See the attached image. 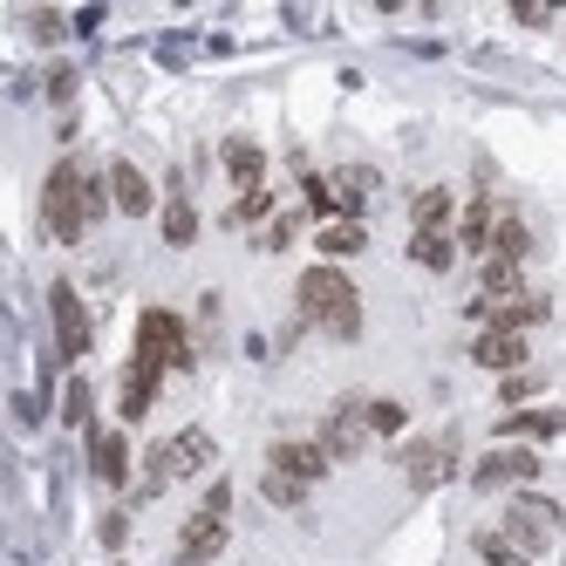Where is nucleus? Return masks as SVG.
I'll use <instances>...</instances> for the list:
<instances>
[{"mask_svg":"<svg viewBox=\"0 0 566 566\" xmlns=\"http://www.w3.org/2000/svg\"><path fill=\"white\" fill-rule=\"evenodd\" d=\"M103 212H109V178H96L90 165L62 157V165L49 171V185H42V232L55 239V247H75V239H90V226Z\"/></svg>","mask_w":566,"mask_h":566,"instance_id":"nucleus-1","label":"nucleus"},{"mask_svg":"<svg viewBox=\"0 0 566 566\" xmlns=\"http://www.w3.org/2000/svg\"><path fill=\"white\" fill-rule=\"evenodd\" d=\"M301 321L307 328H321V335H335V342H355L361 335V294H355V280L342 273V266H307L301 273Z\"/></svg>","mask_w":566,"mask_h":566,"instance_id":"nucleus-2","label":"nucleus"},{"mask_svg":"<svg viewBox=\"0 0 566 566\" xmlns=\"http://www.w3.org/2000/svg\"><path fill=\"white\" fill-rule=\"evenodd\" d=\"M212 464V430H178V437H165V443H150V458H144V492H165L171 478H198Z\"/></svg>","mask_w":566,"mask_h":566,"instance_id":"nucleus-3","label":"nucleus"},{"mask_svg":"<svg viewBox=\"0 0 566 566\" xmlns=\"http://www.w3.org/2000/svg\"><path fill=\"white\" fill-rule=\"evenodd\" d=\"M499 533L533 559V553H546V539H559L566 533V505H553V499H539V492H518L512 505H505V525Z\"/></svg>","mask_w":566,"mask_h":566,"instance_id":"nucleus-4","label":"nucleus"},{"mask_svg":"<svg viewBox=\"0 0 566 566\" xmlns=\"http://www.w3.org/2000/svg\"><path fill=\"white\" fill-rule=\"evenodd\" d=\"M137 361H157V369H191L185 321L171 307H144V321H137Z\"/></svg>","mask_w":566,"mask_h":566,"instance_id":"nucleus-5","label":"nucleus"},{"mask_svg":"<svg viewBox=\"0 0 566 566\" xmlns=\"http://www.w3.org/2000/svg\"><path fill=\"white\" fill-rule=\"evenodd\" d=\"M451 471H458V437H417V443H402V478H410L417 492H437Z\"/></svg>","mask_w":566,"mask_h":566,"instance_id":"nucleus-6","label":"nucleus"},{"mask_svg":"<svg viewBox=\"0 0 566 566\" xmlns=\"http://www.w3.org/2000/svg\"><path fill=\"white\" fill-rule=\"evenodd\" d=\"M49 314H55V348H62V361H83L90 355V314H83V301H75L69 280H55V287H49Z\"/></svg>","mask_w":566,"mask_h":566,"instance_id":"nucleus-7","label":"nucleus"},{"mask_svg":"<svg viewBox=\"0 0 566 566\" xmlns=\"http://www.w3.org/2000/svg\"><path fill=\"white\" fill-rule=\"evenodd\" d=\"M314 443H321V451H328L335 464H342V458H355L361 443H369V402H361V396L335 402V417L321 423V437H314Z\"/></svg>","mask_w":566,"mask_h":566,"instance_id":"nucleus-8","label":"nucleus"},{"mask_svg":"<svg viewBox=\"0 0 566 566\" xmlns=\"http://www.w3.org/2000/svg\"><path fill=\"white\" fill-rule=\"evenodd\" d=\"M533 478H539V451H525V443H505V451H492V458L471 464L478 492H499V484H533Z\"/></svg>","mask_w":566,"mask_h":566,"instance_id":"nucleus-9","label":"nucleus"},{"mask_svg":"<svg viewBox=\"0 0 566 566\" xmlns=\"http://www.w3.org/2000/svg\"><path fill=\"white\" fill-rule=\"evenodd\" d=\"M328 451H321V443H301V437H280L273 443V451H266V471H280V478H294V484H307V492H314V484L321 478H328Z\"/></svg>","mask_w":566,"mask_h":566,"instance_id":"nucleus-10","label":"nucleus"},{"mask_svg":"<svg viewBox=\"0 0 566 566\" xmlns=\"http://www.w3.org/2000/svg\"><path fill=\"white\" fill-rule=\"evenodd\" d=\"M226 553V518L219 512H191L178 533V566H212Z\"/></svg>","mask_w":566,"mask_h":566,"instance_id":"nucleus-11","label":"nucleus"},{"mask_svg":"<svg viewBox=\"0 0 566 566\" xmlns=\"http://www.w3.org/2000/svg\"><path fill=\"white\" fill-rule=\"evenodd\" d=\"M109 206L124 212V219H150V206H157L150 178H144L137 165H124V157H116V165H109Z\"/></svg>","mask_w":566,"mask_h":566,"instance_id":"nucleus-12","label":"nucleus"},{"mask_svg":"<svg viewBox=\"0 0 566 566\" xmlns=\"http://www.w3.org/2000/svg\"><path fill=\"white\" fill-rule=\"evenodd\" d=\"M90 471L109 484V492H124V478H130V443L116 437V430H90Z\"/></svg>","mask_w":566,"mask_h":566,"instance_id":"nucleus-13","label":"nucleus"},{"mask_svg":"<svg viewBox=\"0 0 566 566\" xmlns=\"http://www.w3.org/2000/svg\"><path fill=\"white\" fill-rule=\"evenodd\" d=\"M219 157H226V178L239 185V198H247V191H266V150H260L253 137H232Z\"/></svg>","mask_w":566,"mask_h":566,"instance_id":"nucleus-14","label":"nucleus"},{"mask_svg":"<svg viewBox=\"0 0 566 566\" xmlns=\"http://www.w3.org/2000/svg\"><path fill=\"white\" fill-rule=\"evenodd\" d=\"M471 361H478V369H518V361H525V335L484 328V335L471 342Z\"/></svg>","mask_w":566,"mask_h":566,"instance_id":"nucleus-15","label":"nucleus"},{"mask_svg":"<svg viewBox=\"0 0 566 566\" xmlns=\"http://www.w3.org/2000/svg\"><path fill=\"white\" fill-rule=\"evenodd\" d=\"M157 382H165V369H157V361H137L130 355V369H124V417L137 423L150 402H157Z\"/></svg>","mask_w":566,"mask_h":566,"instance_id":"nucleus-16","label":"nucleus"},{"mask_svg":"<svg viewBox=\"0 0 566 566\" xmlns=\"http://www.w3.org/2000/svg\"><path fill=\"white\" fill-rule=\"evenodd\" d=\"M451 212H458V206H451V191H443V185H423V191L410 198V226H417V232H451Z\"/></svg>","mask_w":566,"mask_h":566,"instance_id":"nucleus-17","label":"nucleus"},{"mask_svg":"<svg viewBox=\"0 0 566 566\" xmlns=\"http://www.w3.org/2000/svg\"><path fill=\"white\" fill-rule=\"evenodd\" d=\"M492 232H499L492 198H471V206H464V219H458V247H471V253H492Z\"/></svg>","mask_w":566,"mask_h":566,"instance_id":"nucleus-18","label":"nucleus"},{"mask_svg":"<svg viewBox=\"0 0 566 566\" xmlns=\"http://www.w3.org/2000/svg\"><path fill=\"white\" fill-rule=\"evenodd\" d=\"M478 314H492V328H505V335H525L533 321H546V294H518L505 307H478Z\"/></svg>","mask_w":566,"mask_h":566,"instance_id":"nucleus-19","label":"nucleus"},{"mask_svg":"<svg viewBox=\"0 0 566 566\" xmlns=\"http://www.w3.org/2000/svg\"><path fill=\"white\" fill-rule=\"evenodd\" d=\"M410 260L430 266V273H451V260H458V232H410Z\"/></svg>","mask_w":566,"mask_h":566,"instance_id":"nucleus-20","label":"nucleus"},{"mask_svg":"<svg viewBox=\"0 0 566 566\" xmlns=\"http://www.w3.org/2000/svg\"><path fill=\"white\" fill-rule=\"evenodd\" d=\"M499 430H505V437H533V443H546V437L566 430V410H512Z\"/></svg>","mask_w":566,"mask_h":566,"instance_id":"nucleus-21","label":"nucleus"},{"mask_svg":"<svg viewBox=\"0 0 566 566\" xmlns=\"http://www.w3.org/2000/svg\"><path fill=\"white\" fill-rule=\"evenodd\" d=\"M525 253H533V232H525V219H499V232H492V253H484V260H505V266H518Z\"/></svg>","mask_w":566,"mask_h":566,"instance_id":"nucleus-22","label":"nucleus"},{"mask_svg":"<svg viewBox=\"0 0 566 566\" xmlns=\"http://www.w3.org/2000/svg\"><path fill=\"white\" fill-rule=\"evenodd\" d=\"M314 239H321V253H328V260H348V253H361V247H369V232H361L355 219H335V226H321Z\"/></svg>","mask_w":566,"mask_h":566,"instance_id":"nucleus-23","label":"nucleus"},{"mask_svg":"<svg viewBox=\"0 0 566 566\" xmlns=\"http://www.w3.org/2000/svg\"><path fill=\"white\" fill-rule=\"evenodd\" d=\"M471 546H478V559H484V566H533V559H525V553L505 539V533H492V525H484V533H478Z\"/></svg>","mask_w":566,"mask_h":566,"instance_id":"nucleus-24","label":"nucleus"},{"mask_svg":"<svg viewBox=\"0 0 566 566\" xmlns=\"http://www.w3.org/2000/svg\"><path fill=\"white\" fill-rule=\"evenodd\" d=\"M191 239H198V212L185 206V198H171L165 206V247H191Z\"/></svg>","mask_w":566,"mask_h":566,"instance_id":"nucleus-25","label":"nucleus"},{"mask_svg":"<svg viewBox=\"0 0 566 566\" xmlns=\"http://www.w3.org/2000/svg\"><path fill=\"white\" fill-rule=\"evenodd\" d=\"M260 492H266V505H287V512H294V505H307V484L280 478V471H266V478H260Z\"/></svg>","mask_w":566,"mask_h":566,"instance_id":"nucleus-26","label":"nucleus"},{"mask_svg":"<svg viewBox=\"0 0 566 566\" xmlns=\"http://www.w3.org/2000/svg\"><path fill=\"white\" fill-rule=\"evenodd\" d=\"M266 212H273V191H247V198L232 206V219H226V226H260Z\"/></svg>","mask_w":566,"mask_h":566,"instance_id":"nucleus-27","label":"nucleus"},{"mask_svg":"<svg viewBox=\"0 0 566 566\" xmlns=\"http://www.w3.org/2000/svg\"><path fill=\"white\" fill-rule=\"evenodd\" d=\"M402 423H410V417H402V402H369V437H396Z\"/></svg>","mask_w":566,"mask_h":566,"instance_id":"nucleus-28","label":"nucleus"},{"mask_svg":"<svg viewBox=\"0 0 566 566\" xmlns=\"http://www.w3.org/2000/svg\"><path fill=\"white\" fill-rule=\"evenodd\" d=\"M62 417L90 430V382H69V402H62Z\"/></svg>","mask_w":566,"mask_h":566,"instance_id":"nucleus-29","label":"nucleus"},{"mask_svg":"<svg viewBox=\"0 0 566 566\" xmlns=\"http://www.w3.org/2000/svg\"><path fill=\"white\" fill-rule=\"evenodd\" d=\"M198 512H219V518H232V484L219 478V484H212V492H206V499H198Z\"/></svg>","mask_w":566,"mask_h":566,"instance_id":"nucleus-30","label":"nucleus"},{"mask_svg":"<svg viewBox=\"0 0 566 566\" xmlns=\"http://www.w3.org/2000/svg\"><path fill=\"white\" fill-rule=\"evenodd\" d=\"M499 396H505V402H525V396H539V382H533V376H505Z\"/></svg>","mask_w":566,"mask_h":566,"instance_id":"nucleus-31","label":"nucleus"},{"mask_svg":"<svg viewBox=\"0 0 566 566\" xmlns=\"http://www.w3.org/2000/svg\"><path fill=\"white\" fill-rule=\"evenodd\" d=\"M287 239H294V219H273V226L260 232V247H273V253H280V247H287Z\"/></svg>","mask_w":566,"mask_h":566,"instance_id":"nucleus-32","label":"nucleus"}]
</instances>
